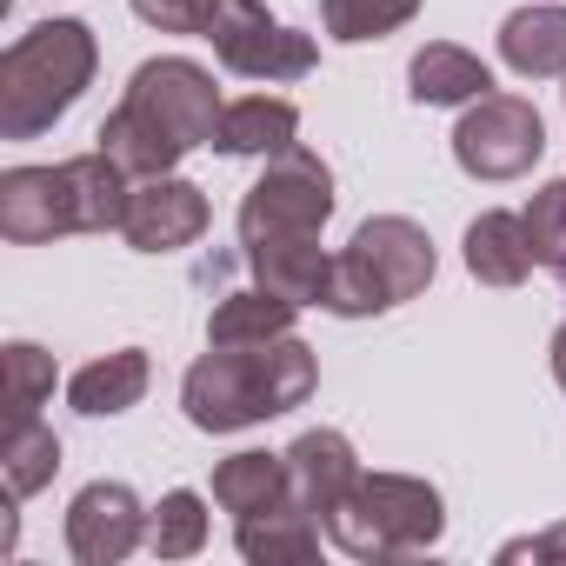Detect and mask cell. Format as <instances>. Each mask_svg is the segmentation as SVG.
<instances>
[{
    "label": "cell",
    "mask_w": 566,
    "mask_h": 566,
    "mask_svg": "<svg viewBox=\"0 0 566 566\" xmlns=\"http://www.w3.org/2000/svg\"><path fill=\"white\" fill-rule=\"evenodd\" d=\"M526 233H533V253L546 273L566 280V180H546L526 207Z\"/></svg>",
    "instance_id": "obj_26"
},
{
    "label": "cell",
    "mask_w": 566,
    "mask_h": 566,
    "mask_svg": "<svg viewBox=\"0 0 566 566\" xmlns=\"http://www.w3.org/2000/svg\"><path fill=\"white\" fill-rule=\"evenodd\" d=\"M127 247L140 253H174V247H193L207 233V193L180 174H154L127 193V220H120Z\"/></svg>",
    "instance_id": "obj_11"
},
{
    "label": "cell",
    "mask_w": 566,
    "mask_h": 566,
    "mask_svg": "<svg viewBox=\"0 0 566 566\" xmlns=\"http://www.w3.org/2000/svg\"><path fill=\"white\" fill-rule=\"evenodd\" d=\"M420 14V0H321V21H327V34L334 41H380V34H394V28H407Z\"/></svg>",
    "instance_id": "obj_24"
},
{
    "label": "cell",
    "mask_w": 566,
    "mask_h": 566,
    "mask_svg": "<svg viewBox=\"0 0 566 566\" xmlns=\"http://www.w3.org/2000/svg\"><path fill=\"white\" fill-rule=\"evenodd\" d=\"M500 559H566V520H559V526H546V533H533V539L500 546Z\"/></svg>",
    "instance_id": "obj_28"
},
{
    "label": "cell",
    "mask_w": 566,
    "mask_h": 566,
    "mask_svg": "<svg viewBox=\"0 0 566 566\" xmlns=\"http://www.w3.org/2000/svg\"><path fill=\"white\" fill-rule=\"evenodd\" d=\"M294 301H280V294H266L260 280L247 294H227L220 307H213V321H207V340L213 347H253V340H280V334H294Z\"/></svg>",
    "instance_id": "obj_21"
},
{
    "label": "cell",
    "mask_w": 566,
    "mask_h": 566,
    "mask_svg": "<svg viewBox=\"0 0 566 566\" xmlns=\"http://www.w3.org/2000/svg\"><path fill=\"white\" fill-rule=\"evenodd\" d=\"M213 500L233 513V520H253V513H273L287 506V453H233L213 467Z\"/></svg>",
    "instance_id": "obj_20"
},
{
    "label": "cell",
    "mask_w": 566,
    "mask_h": 566,
    "mask_svg": "<svg viewBox=\"0 0 566 566\" xmlns=\"http://www.w3.org/2000/svg\"><path fill=\"white\" fill-rule=\"evenodd\" d=\"M539 154H546V127H539L533 101H520V94H480V101H467V114L453 127V160L473 180H520Z\"/></svg>",
    "instance_id": "obj_8"
},
{
    "label": "cell",
    "mask_w": 566,
    "mask_h": 566,
    "mask_svg": "<svg viewBox=\"0 0 566 566\" xmlns=\"http://www.w3.org/2000/svg\"><path fill=\"white\" fill-rule=\"evenodd\" d=\"M207 41H213L220 67L240 74V81H301V74H314V61H321L314 34L280 28L260 0H220Z\"/></svg>",
    "instance_id": "obj_9"
},
{
    "label": "cell",
    "mask_w": 566,
    "mask_h": 566,
    "mask_svg": "<svg viewBox=\"0 0 566 566\" xmlns=\"http://www.w3.org/2000/svg\"><path fill=\"white\" fill-rule=\"evenodd\" d=\"M427 280H433L427 227L407 213H374V220H360L347 253H334V280H327L321 307L340 321H367V314H387V307L427 294Z\"/></svg>",
    "instance_id": "obj_5"
},
{
    "label": "cell",
    "mask_w": 566,
    "mask_h": 566,
    "mask_svg": "<svg viewBox=\"0 0 566 566\" xmlns=\"http://www.w3.org/2000/svg\"><path fill=\"white\" fill-rule=\"evenodd\" d=\"M247 266L266 294L294 301V307H321L327 301V280H334V253H321V240H266L247 247Z\"/></svg>",
    "instance_id": "obj_14"
},
{
    "label": "cell",
    "mask_w": 566,
    "mask_h": 566,
    "mask_svg": "<svg viewBox=\"0 0 566 566\" xmlns=\"http://www.w3.org/2000/svg\"><path fill=\"white\" fill-rule=\"evenodd\" d=\"M213 120H220V94H213V74L187 54H160V61H140L120 107L101 120V154H114L134 180H154V174H174L193 147L213 140Z\"/></svg>",
    "instance_id": "obj_1"
},
{
    "label": "cell",
    "mask_w": 566,
    "mask_h": 566,
    "mask_svg": "<svg viewBox=\"0 0 566 566\" xmlns=\"http://www.w3.org/2000/svg\"><path fill=\"white\" fill-rule=\"evenodd\" d=\"M0 467H8V493H14V500L41 493V486L61 473V440H54V427L14 420V427H8V447H0Z\"/></svg>",
    "instance_id": "obj_22"
},
{
    "label": "cell",
    "mask_w": 566,
    "mask_h": 566,
    "mask_svg": "<svg viewBox=\"0 0 566 566\" xmlns=\"http://www.w3.org/2000/svg\"><path fill=\"white\" fill-rule=\"evenodd\" d=\"M539 266L533 253V233H526V213H480L467 227V273L486 280V287H520V280Z\"/></svg>",
    "instance_id": "obj_16"
},
{
    "label": "cell",
    "mask_w": 566,
    "mask_h": 566,
    "mask_svg": "<svg viewBox=\"0 0 566 566\" xmlns=\"http://www.w3.org/2000/svg\"><path fill=\"white\" fill-rule=\"evenodd\" d=\"M101 48L81 21H41L0 54V134L34 140L48 134L94 81Z\"/></svg>",
    "instance_id": "obj_4"
},
{
    "label": "cell",
    "mask_w": 566,
    "mask_h": 566,
    "mask_svg": "<svg viewBox=\"0 0 566 566\" xmlns=\"http://www.w3.org/2000/svg\"><path fill=\"white\" fill-rule=\"evenodd\" d=\"M354 480H360V460H354V440H347V433L314 427V433H301V440L287 447V493H294V506H307L321 526H327V513L354 493Z\"/></svg>",
    "instance_id": "obj_12"
},
{
    "label": "cell",
    "mask_w": 566,
    "mask_h": 566,
    "mask_svg": "<svg viewBox=\"0 0 566 566\" xmlns=\"http://www.w3.org/2000/svg\"><path fill=\"white\" fill-rule=\"evenodd\" d=\"M407 94L420 107H467L480 94H493V74L480 54L453 48V41H427L413 61H407Z\"/></svg>",
    "instance_id": "obj_15"
},
{
    "label": "cell",
    "mask_w": 566,
    "mask_h": 566,
    "mask_svg": "<svg viewBox=\"0 0 566 566\" xmlns=\"http://www.w3.org/2000/svg\"><path fill=\"white\" fill-rule=\"evenodd\" d=\"M134 174L114 154H74L61 167H8L0 174V233L14 247H41L61 233H107L127 220Z\"/></svg>",
    "instance_id": "obj_3"
},
{
    "label": "cell",
    "mask_w": 566,
    "mask_h": 566,
    "mask_svg": "<svg viewBox=\"0 0 566 566\" xmlns=\"http://www.w3.org/2000/svg\"><path fill=\"white\" fill-rule=\"evenodd\" d=\"M147 546H154L160 559H187V553H200V546H207V500L187 493V486H174V493L147 513Z\"/></svg>",
    "instance_id": "obj_23"
},
{
    "label": "cell",
    "mask_w": 566,
    "mask_h": 566,
    "mask_svg": "<svg viewBox=\"0 0 566 566\" xmlns=\"http://www.w3.org/2000/svg\"><path fill=\"white\" fill-rule=\"evenodd\" d=\"M233 539L253 566H301L321 553V520L307 506H273V513H253V520H233Z\"/></svg>",
    "instance_id": "obj_19"
},
{
    "label": "cell",
    "mask_w": 566,
    "mask_h": 566,
    "mask_svg": "<svg viewBox=\"0 0 566 566\" xmlns=\"http://www.w3.org/2000/svg\"><path fill=\"white\" fill-rule=\"evenodd\" d=\"M440 533H447L440 486L413 473H360L354 493L327 513V539L347 559H400V553L433 546Z\"/></svg>",
    "instance_id": "obj_6"
},
{
    "label": "cell",
    "mask_w": 566,
    "mask_h": 566,
    "mask_svg": "<svg viewBox=\"0 0 566 566\" xmlns=\"http://www.w3.org/2000/svg\"><path fill=\"white\" fill-rule=\"evenodd\" d=\"M294 134H301V107H294V101H280V94H247V101H227V107H220L207 147H220V154H233V160H253V154L273 160L280 147H294Z\"/></svg>",
    "instance_id": "obj_13"
},
{
    "label": "cell",
    "mask_w": 566,
    "mask_h": 566,
    "mask_svg": "<svg viewBox=\"0 0 566 566\" xmlns=\"http://www.w3.org/2000/svg\"><path fill=\"white\" fill-rule=\"evenodd\" d=\"M134 14H140L147 28H160V34H200V41H207L220 0H134Z\"/></svg>",
    "instance_id": "obj_27"
},
{
    "label": "cell",
    "mask_w": 566,
    "mask_h": 566,
    "mask_svg": "<svg viewBox=\"0 0 566 566\" xmlns=\"http://www.w3.org/2000/svg\"><path fill=\"white\" fill-rule=\"evenodd\" d=\"M321 367L314 347L301 334H280V340H253V347H213L187 367L180 380V407L200 433H240L260 427L273 413H294L314 394Z\"/></svg>",
    "instance_id": "obj_2"
},
{
    "label": "cell",
    "mask_w": 566,
    "mask_h": 566,
    "mask_svg": "<svg viewBox=\"0 0 566 566\" xmlns=\"http://www.w3.org/2000/svg\"><path fill=\"white\" fill-rule=\"evenodd\" d=\"M334 213V174L314 147H280L266 160V174L247 187L240 200V247H266V240H321Z\"/></svg>",
    "instance_id": "obj_7"
},
{
    "label": "cell",
    "mask_w": 566,
    "mask_h": 566,
    "mask_svg": "<svg viewBox=\"0 0 566 566\" xmlns=\"http://www.w3.org/2000/svg\"><path fill=\"white\" fill-rule=\"evenodd\" d=\"M553 380L566 387V321H559V334H553Z\"/></svg>",
    "instance_id": "obj_29"
},
{
    "label": "cell",
    "mask_w": 566,
    "mask_h": 566,
    "mask_svg": "<svg viewBox=\"0 0 566 566\" xmlns=\"http://www.w3.org/2000/svg\"><path fill=\"white\" fill-rule=\"evenodd\" d=\"M147 374H154L147 354H140V347H120V354H107V360H87V367L67 380V400H74V413H87V420H114V413L140 407Z\"/></svg>",
    "instance_id": "obj_18"
},
{
    "label": "cell",
    "mask_w": 566,
    "mask_h": 566,
    "mask_svg": "<svg viewBox=\"0 0 566 566\" xmlns=\"http://www.w3.org/2000/svg\"><path fill=\"white\" fill-rule=\"evenodd\" d=\"M140 539H147V506L134 500V486L94 480V486L74 493V506H67V553L81 566H114Z\"/></svg>",
    "instance_id": "obj_10"
},
{
    "label": "cell",
    "mask_w": 566,
    "mask_h": 566,
    "mask_svg": "<svg viewBox=\"0 0 566 566\" xmlns=\"http://www.w3.org/2000/svg\"><path fill=\"white\" fill-rule=\"evenodd\" d=\"M54 394V354H41L34 340L8 347V427L14 420H41V400Z\"/></svg>",
    "instance_id": "obj_25"
},
{
    "label": "cell",
    "mask_w": 566,
    "mask_h": 566,
    "mask_svg": "<svg viewBox=\"0 0 566 566\" xmlns=\"http://www.w3.org/2000/svg\"><path fill=\"white\" fill-rule=\"evenodd\" d=\"M500 61L526 81H566V8H520L500 21Z\"/></svg>",
    "instance_id": "obj_17"
}]
</instances>
